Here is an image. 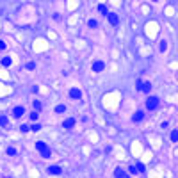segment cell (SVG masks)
Returning a JSON list of instances; mask_svg holds the SVG:
<instances>
[{
  "mask_svg": "<svg viewBox=\"0 0 178 178\" xmlns=\"http://www.w3.org/2000/svg\"><path fill=\"white\" fill-rule=\"evenodd\" d=\"M132 175H137V169H135V166H130V169H128Z\"/></svg>",
  "mask_w": 178,
  "mask_h": 178,
  "instance_id": "cell-25",
  "label": "cell"
},
{
  "mask_svg": "<svg viewBox=\"0 0 178 178\" xmlns=\"http://www.w3.org/2000/svg\"><path fill=\"white\" fill-rule=\"evenodd\" d=\"M32 107H34V110H41V109H43V105H41V102H39V100L32 102Z\"/></svg>",
  "mask_w": 178,
  "mask_h": 178,
  "instance_id": "cell-17",
  "label": "cell"
},
{
  "mask_svg": "<svg viewBox=\"0 0 178 178\" xmlns=\"http://www.w3.org/2000/svg\"><path fill=\"white\" fill-rule=\"evenodd\" d=\"M5 153H7V155H16V148H13V146H9V148L5 150Z\"/></svg>",
  "mask_w": 178,
  "mask_h": 178,
  "instance_id": "cell-20",
  "label": "cell"
},
{
  "mask_svg": "<svg viewBox=\"0 0 178 178\" xmlns=\"http://www.w3.org/2000/svg\"><path fill=\"white\" fill-rule=\"evenodd\" d=\"M23 114H25V109H23V107H14V109H13V116H14V118H21Z\"/></svg>",
  "mask_w": 178,
  "mask_h": 178,
  "instance_id": "cell-8",
  "label": "cell"
},
{
  "mask_svg": "<svg viewBox=\"0 0 178 178\" xmlns=\"http://www.w3.org/2000/svg\"><path fill=\"white\" fill-rule=\"evenodd\" d=\"M153 2H155V0H153Z\"/></svg>",
  "mask_w": 178,
  "mask_h": 178,
  "instance_id": "cell-28",
  "label": "cell"
},
{
  "mask_svg": "<svg viewBox=\"0 0 178 178\" xmlns=\"http://www.w3.org/2000/svg\"><path fill=\"white\" fill-rule=\"evenodd\" d=\"M158 96H148V100H146V109L148 110H155L158 109Z\"/></svg>",
  "mask_w": 178,
  "mask_h": 178,
  "instance_id": "cell-2",
  "label": "cell"
},
{
  "mask_svg": "<svg viewBox=\"0 0 178 178\" xmlns=\"http://www.w3.org/2000/svg\"><path fill=\"white\" fill-rule=\"evenodd\" d=\"M144 119V110H137V112H134V116H132V121L134 123H141Z\"/></svg>",
  "mask_w": 178,
  "mask_h": 178,
  "instance_id": "cell-5",
  "label": "cell"
},
{
  "mask_svg": "<svg viewBox=\"0 0 178 178\" xmlns=\"http://www.w3.org/2000/svg\"><path fill=\"white\" fill-rule=\"evenodd\" d=\"M0 62H2V66H4V68H9L11 64H13V61H11V57H4V59L0 61Z\"/></svg>",
  "mask_w": 178,
  "mask_h": 178,
  "instance_id": "cell-13",
  "label": "cell"
},
{
  "mask_svg": "<svg viewBox=\"0 0 178 178\" xmlns=\"http://www.w3.org/2000/svg\"><path fill=\"white\" fill-rule=\"evenodd\" d=\"M36 68V62H29V64H27V69H34Z\"/></svg>",
  "mask_w": 178,
  "mask_h": 178,
  "instance_id": "cell-26",
  "label": "cell"
},
{
  "mask_svg": "<svg viewBox=\"0 0 178 178\" xmlns=\"http://www.w3.org/2000/svg\"><path fill=\"white\" fill-rule=\"evenodd\" d=\"M69 96H71L73 100H79V98H82V91H80V89H77V87L69 89Z\"/></svg>",
  "mask_w": 178,
  "mask_h": 178,
  "instance_id": "cell-7",
  "label": "cell"
},
{
  "mask_svg": "<svg viewBox=\"0 0 178 178\" xmlns=\"http://www.w3.org/2000/svg\"><path fill=\"white\" fill-rule=\"evenodd\" d=\"M5 48H7V46H5V43H4V41H0V52H4Z\"/></svg>",
  "mask_w": 178,
  "mask_h": 178,
  "instance_id": "cell-27",
  "label": "cell"
},
{
  "mask_svg": "<svg viewBox=\"0 0 178 178\" xmlns=\"http://www.w3.org/2000/svg\"><path fill=\"white\" fill-rule=\"evenodd\" d=\"M62 127H64V128H73V127H75V119L73 118L64 119V121H62Z\"/></svg>",
  "mask_w": 178,
  "mask_h": 178,
  "instance_id": "cell-10",
  "label": "cell"
},
{
  "mask_svg": "<svg viewBox=\"0 0 178 178\" xmlns=\"http://www.w3.org/2000/svg\"><path fill=\"white\" fill-rule=\"evenodd\" d=\"M36 148H38V151L41 153V157H43V158H50L52 151H50V148L43 143V141H38V143H36Z\"/></svg>",
  "mask_w": 178,
  "mask_h": 178,
  "instance_id": "cell-1",
  "label": "cell"
},
{
  "mask_svg": "<svg viewBox=\"0 0 178 178\" xmlns=\"http://www.w3.org/2000/svg\"><path fill=\"white\" fill-rule=\"evenodd\" d=\"M135 87H137V91H143V93H150V91H151V84H150V82H143V80H137V82H135Z\"/></svg>",
  "mask_w": 178,
  "mask_h": 178,
  "instance_id": "cell-3",
  "label": "cell"
},
{
  "mask_svg": "<svg viewBox=\"0 0 178 178\" xmlns=\"http://www.w3.org/2000/svg\"><path fill=\"white\" fill-rule=\"evenodd\" d=\"M107 20H109L110 25H114V27L119 23V18H118V14H116V13H109V14H107Z\"/></svg>",
  "mask_w": 178,
  "mask_h": 178,
  "instance_id": "cell-6",
  "label": "cell"
},
{
  "mask_svg": "<svg viewBox=\"0 0 178 178\" xmlns=\"http://www.w3.org/2000/svg\"><path fill=\"white\" fill-rule=\"evenodd\" d=\"M171 141L173 143H178V130H173L171 132Z\"/></svg>",
  "mask_w": 178,
  "mask_h": 178,
  "instance_id": "cell-18",
  "label": "cell"
},
{
  "mask_svg": "<svg viewBox=\"0 0 178 178\" xmlns=\"http://www.w3.org/2000/svg\"><path fill=\"white\" fill-rule=\"evenodd\" d=\"M98 11H100V14H105V16L109 14V11H107V7H105L103 4H100V5H98Z\"/></svg>",
  "mask_w": 178,
  "mask_h": 178,
  "instance_id": "cell-16",
  "label": "cell"
},
{
  "mask_svg": "<svg viewBox=\"0 0 178 178\" xmlns=\"http://www.w3.org/2000/svg\"><path fill=\"white\" fill-rule=\"evenodd\" d=\"M29 130H30L29 125H21V127H20V132H23V134H25V132H29Z\"/></svg>",
  "mask_w": 178,
  "mask_h": 178,
  "instance_id": "cell-22",
  "label": "cell"
},
{
  "mask_svg": "<svg viewBox=\"0 0 178 178\" xmlns=\"http://www.w3.org/2000/svg\"><path fill=\"white\" fill-rule=\"evenodd\" d=\"M64 110H66V105H57V107H55V112H57V114H62Z\"/></svg>",
  "mask_w": 178,
  "mask_h": 178,
  "instance_id": "cell-19",
  "label": "cell"
},
{
  "mask_svg": "<svg viewBox=\"0 0 178 178\" xmlns=\"http://www.w3.org/2000/svg\"><path fill=\"white\" fill-rule=\"evenodd\" d=\"M114 176H116V178H127V176H128V173H127L125 169L118 168V169H116V171H114Z\"/></svg>",
  "mask_w": 178,
  "mask_h": 178,
  "instance_id": "cell-9",
  "label": "cell"
},
{
  "mask_svg": "<svg viewBox=\"0 0 178 178\" xmlns=\"http://www.w3.org/2000/svg\"><path fill=\"white\" fill-rule=\"evenodd\" d=\"M48 173H50V175H61V173H62V169H61L59 166H50V168H48Z\"/></svg>",
  "mask_w": 178,
  "mask_h": 178,
  "instance_id": "cell-11",
  "label": "cell"
},
{
  "mask_svg": "<svg viewBox=\"0 0 178 178\" xmlns=\"http://www.w3.org/2000/svg\"><path fill=\"white\" fill-rule=\"evenodd\" d=\"M30 119H32V121H36V119H38V110L30 112Z\"/></svg>",
  "mask_w": 178,
  "mask_h": 178,
  "instance_id": "cell-23",
  "label": "cell"
},
{
  "mask_svg": "<svg viewBox=\"0 0 178 178\" xmlns=\"http://www.w3.org/2000/svg\"><path fill=\"white\" fill-rule=\"evenodd\" d=\"M135 169H137V173H141V175L146 173V166H144L143 162H137V164H135Z\"/></svg>",
  "mask_w": 178,
  "mask_h": 178,
  "instance_id": "cell-12",
  "label": "cell"
},
{
  "mask_svg": "<svg viewBox=\"0 0 178 178\" xmlns=\"http://www.w3.org/2000/svg\"><path fill=\"white\" fill-rule=\"evenodd\" d=\"M91 68H93V71L100 73V71H103V69H105V64H103V61H94Z\"/></svg>",
  "mask_w": 178,
  "mask_h": 178,
  "instance_id": "cell-4",
  "label": "cell"
},
{
  "mask_svg": "<svg viewBox=\"0 0 178 178\" xmlns=\"http://www.w3.org/2000/svg\"><path fill=\"white\" fill-rule=\"evenodd\" d=\"M7 125H9L7 116H0V127H7Z\"/></svg>",
  "mask_w": 178,
  "mask_h": 178,
  "instance_id": "cell-14",
  "label": "cell"
},
{
  "mask_svg": "<svg viewBox=\"0 0 178 178\" xmlns=\"http://www.w3.org/2000/svg\"><path fill=\"white\" fill-rule=\"evenodd\" d=\"M158 50H160V52H166V50H168V41H166V39L160 41V46H158Z\"/></svg>",
  "mask_w": 178,
  "mask_h": 178,
  "instance_id": "cell-15",
  "label": "cell"
},
{
  "mask_svg": "<svg viewBox=\"0 0 178 178\" xmlns=\"http://www.w3.org/2000/svg\"><path fill=\"white\" fill-rule=\"evenodd\" d=\"M39 128H41V125H38V123H34V125L30 127V130H34V132H38Z\"/></svg>",
  "mask_w": 178,
  "mask_h": 178,
  "instance_id": "cell-24",
  "label": "cell"
},
{
  "mask_svg": "<svg viewBox=\"0 0 178 178\" xmlns=\"http://www.w3.org/2000/svg\"><path fill=\"white\" fill-rule=\"evenodd\" d=\"M87 25L91 27V29H94V27H98V21H96V20H89V21H87Z\"/></svg>",
  "mask_w": 178,
  "mask_h": 178,
  "instance_id": "cell-21",
  "label": "cell"
}]
</instances>
